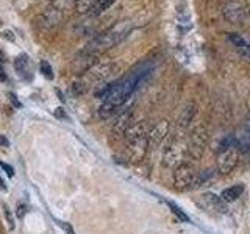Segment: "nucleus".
I'll return each mask as SVG.
<instances>
[{"mask_svg": "<svg viewBox=\"0 0 250 234\" xmlns=\"http://www.w3.org/2000/svg\"><path fill=\"white\" fill-rule=\"evenodd\" d=\"M0 81H6V74H5V70H3V67L0 66Z\"/></svg>", "mask_w": 250, "mask_h": 234, "instance_id": "obj_29", "label": "nucleus"}, {"mask_svg": "<svg viewBox=\"0 0 250 234\" xmlns=\"http://www.w3.org/2000/svg\"><path fill=\"white\" fill-rule=\"evenodd\" d=\"M0 189H2V191H6V186H5V183L2 181V178H0Z\"/></svg>", "mask_w": 250, "mask_h": 234, "instance_id": "obj_31", "label": "nucleus"}, {"mask_svg": "<svg viewBox=\"0 0 250 234\" xmlns=\"http://www.w3.org/2000/svg\"><path fill=\"white\" fill-rule=\"evenodd\" d=\"M186 158H188V142L182 137H175L164 147L161 155V162L164 167L175 169L180 164L186 162Z\"/></svg>", "mask_w": 250, "mask_h": 234, "instance_id": "obj_4", "label": "nucleus"}, {"mask_svg": "<svg viewBox=\"0 0 250 234\" xmlns=\"http://www.w3.org/2000/svg\"><path fill=\"white\" fill-rule=\"evenodd\" d=\"M230 41L241 57H244L246 59H250V42H247L244 38H241L238 35H230Z\"/></svg>", "mask_w": 250, "mask_h": 234, "instance_id": "obj_13", "label": "nucleus"}, {"mask_svg": "<svg viewBox=\"0 0 250 234\" xmlns=\"http://www.w3.org/2000/svg\"><path fill=\"white\" fill-rule=\"evenodd\" d=\"M148 128L144 122H136L127 130L124 135L125 147H127V156L130 162H141L147 155L148 150Z\"/></svg>", "mask_w": 250, "mask_h": 234, "instance_id": "obj_3", "label": "nucleus"}, {"mask_svg": "<svg viewBox=\"0 0 250 234\" xmlns=\"http://www.w3.org/2000/svg\"><path fill=\"white\" fill-rule=\"evenodd\" d=\"M114 62L113 61H97L96 64L91 66L86 74L80 78L84 83L86 88H91V86H97L100 83H105L109 77L114 74Z\"/></svg>", "mask_w": 250, "mask_h": 234, "instance_id": "obj_5", "label": "nucleus"}, {"mask_svg": "<svg viewBox=\"0 0 250 234\" xmlns=\"http://www.w3.org/2000/svg\"><path fill=\"white\" fill-rule=\"evenodd\" d=\"M114 2H116V0H99V2L96 3V6L92 8L91 14H94V16H99V14H102L104 11H106L108 8L111 6Z\"/></svg>", "mask_w": 250, "mask_h": 234, "instance_id": "obj_19", "label": "nucleus"}, {"mask_svg": "<svg viewBox=\"0 0 250 234\" xmlns=\"http://www.w3.org/2000/svg\"><path fill=\"white\" fill-rule=\"evenodd\" d=\"M55 116H57V117H62V119L66 117V114L62 113V108H57V111H55Z\"/></svg>", "mask_w": 250, "mask_h": 234, "instance_id": "obj_30", "label": "nucleus"}, {"mask_svg": "<svg viewBox=\"0 0 250 234\" xmlns=\"http://www.w3.org/2000/svg\"><path fill=\"white\" fill-rule=\"evenodd\" d=\"M195 178H197V172H195L194 166L189 162L180 164L178 167L174 169V175H172V179H174V187L177 191L194 189Z\"/></svg>", "mask_w": 250, "mask_h": 234, "instance_id": "obj_6", "label": "nucleus"}, {"mask_svg": "<svg viewBox=\"0 0 250 234\" xmlns=\"http://www.w3.org/2000/svg\"><path fill=\"white\" fill-rule=\"evenodd\" d=\"M133 122V109L127 108V109H122L117 120L113 125V135L117 137H124V135L127 133V130L131 127Z\"/></svg>", "mask_w": 250, "mask_h": 234, "instance_id": "obj_10", "label": "nucleus"}, {"mask_svg": "<svg viewBox=\"0 0 250 234\" xmlns=\"http://www.w3.org/2000/svg\"><path fill=\"white\" fill-rule=\"evenodd\" d=\"M0 145H3V147H10V140H8L5 136H0Z\"/></svg>", "mask_w": 250, "mask_h": 234, "instance_id": "obj_28", "label": "nucleus"}, {"mask_svg": "<svg viewBox=\"0 0 250 234\" xmlns=\"http://www.w3.org/2000/svg\"><path fill=\"white\" fill-rule=\"evenodd\" d=\"M195 114H197V106H195L194 103L186 105L183 108L182 114H180V117H178V127L180 128H188L191 125V122L194 120Z\"/></svg>", "mask_w": 250, "mask_h": 234, "instance_id": "obj_12", "label": "nucleus"}, {"mask_svg": "<svg viewBox=\"0 0 250 234\" xmlns=\"http://www.w3.org/2000/svg\"><path fill=\"white\" fill-rule=\"evenodd\" d=\"M25 213H27L25 205H18V215L19 217H23V215H25Z\"/></svg>", "mask_w": 250, "mask_h": 234, "instance_id": "obj_25", "label": "nucleus"}, {"mask_svg": "<svg viewBox=\"0 0 250 234\" xmlns=\"http://www.w3.org/2000/svg\"><path fill=\"white\" fill-rule=\"evenodd\" d=\"M169 208H170L172 213H174V214L180 218V220H183V222H189V217H188V215L183 213V211L178 208V206H175L174 203H169Z\"/></svg>", "mask_w": 250, "mask_h": 234, "instance_id": "obj_21", "label": "nucleus"}, {"mask_svg": "<svg viewBox=\"0 0 250 234\" xmlns=\"http://www.w3.org/2000/svg\"><path fill=\"white\" fill-rule=\"evenodd\" d=\"M130 30H131L130 20L117 22L116 25L105 30L104 33L97 35L91 42H88V45L83 49V53H88L99 58L102 53H105L106 50L113 49L116 44H119L122 39L130 33Z\"/></svg>", "mask_w": 250, "mask_h": 234, "instance_id": "obj_2", "label": "nucleus"}, {"mask_svg": "<svg viewBox=\"0 0 250 234\" xmlns=\"http://www.w3.org/2000/svg\"><path fill=\"white\" fill-rule=\"evenodd\" d=\"M242 192H244V186L242 184H236V186H230V187H227V189L222 191L221 194V198L225 201V203H233V201H236Z\"/></svg>", "mask_w": 250, "mask_h": 234, "instance_id": "obj_16", "label": "nucleus"}, {"mask_svg": "<svg viewBox=\"0 0 250 234\" xmlns=\"http://www.w3.org/2000/svg\"><path fill=\"white\" fill-rule=\"evenodd\" d=\"M200 203L207 209L214 211V213H225V211H227L225 201L221 197H217L216 194H211V192L203 194L202 197H200Z\"/></svg>", "mask_w": 250, "mask_h": 234, "instance_id": "obj_11", "label": "nucleus"}, {"mask_svg": "<svg viewBox=\"0 0 250 234\" xmlns=\"http://www.w3.org/2000/svg\"><path fill=\"white\" fill-rule=\"evenodd\" d=\"M27 66H28V61H27V57L25 55H22V57H18L14 61V67L18 70V74H25L27 72Z\"/></svg>", "mask_w": 250, "mask_h": 234, "instance_id": "obj_20", "label": "nucleus"}, {"mask_svg": "<svg viewBox=\"0 0 250 234\" xmlns=\"http://www.w3.org/2000/svg\"><path fill=\"white\" fill-rule=\"evenodd\" d=\"M242 13H244V10H242L241 3L230 2V3H227L224 6V14H225V18L229 19L230 22H238V20H241Z\"/></svg>", "mask_w": 250, "mask_h": 234, "instance_id": "obj_14", "label": "nucleus"}, {"mask_svg": "<svg viewBox=\"0 0 250 234\" xmlns=\"http://www.w3.org/2000/svg\"><path fill=\"white\" fill-rule=\"evenodd\" d=\"M3 58H5V57H3V52L0 50V61H3Z\"/></svg>", "mask_w": 250, "mask_h": 234, "instance_id": "obj_32", "label": "nucleus"}, {"mask_svg": "<svg viewBox=\"0 0 250 234\" xmlns=\"http://www.w3.org/2000/svg\"><path fill=\"white\" fill-rule=\"evenodd\" d=\"M39 66H41V72L44 74V77H47L49 80H52L53 74H52V67H50L49 62H47V61H41V64H39Z\"/></svg>", "mask_w": 250, "mask_h": 234, "instance_id": "obj_22", "label": "nucleus"}, {"mask_svg": "<svg viewBox=\"0 0 250 234\" xmlns=\"http://www.w3.org/2000/svg\"><path fill=\"white\" fill-rule=\"evenodd\" d=\"M0 167H2L8 175L10 176H13L14 175V170H13V167L11 166H8V164H5V162H0Z\"/></svg>", "mask_w": 250, "mask_h": 234, "instance_id": "obj_24", "label": "nucleus"}, {"mask_svg": "<svg viewBox=\"0 0 250 234\" xmlns=\"http://www.w3.org/2000/svg\"><path fill=\"white\" fill-rule=\"evenodd\" d=\"M3 209H5V218H6V222H8V228L13 231L14 230V218H13V214H11L10 208L3 206Z\"/></svg>", "mask_w": 250, "mask_h": 234, "instance_id": "obj_23", "label": "nucleus"}, {"mask_svg": "<svg viewBox=\"0 0 250 234\" xmlns=\"http://www.w3.org/2000/svg\"><path fill=\"white\" fill-rule=\"evenodd\" d=\"M99 0H77L75 2V10L78 14H88L92 11V8L96 6Z\"/></svg>", "mask_w": 250, "mask_h": 234, "instance_id": "obj_17", "label": "nucleus"}, {"mask_svg": "<svg viewBox=\"0 0 250 234\" xmlns=\"http://www.w3.org/2000/svg\"><path fill=\"white\" fill-rule=\"evenodd\" d=\"M10 100L14 103V106H18V108H21V106H22V105H21V101H19L18 98H16V94H13V92L10 94Z\"/></svg>", "mask_w": 250, "mask_h": 234, "instance_id": "obj_27", "label": "nucleus"}, {"mask_svg": "<svg viewBox=\"0 0 250 234\" xmlns=\"http://www.w3.org/2000/svg\"><path fill=\"white\" fill-rule=\"evenodd\" d=\"M113 86H114V81L113 83H100V84L96 86V91H94V94H96L97 98H105L108 94L111 92Z\"/></svg>", "mask_w": 250, "mask_h": 234, "instance_id": "obj_18", "label": "nucleus"}, {"mask_svg": "<svg viewBox=\"0 0 250 234\" xmlns=\"http://www.w3.org/2000/svg\"><path fill=\"white\" fill-rule=\"evenodd\" d=\"M38 20L42 22V25L47 27V28L53 27V25H57V23H60V20H61V11L57 10V8H53V10H50V11H47V13L39 16Z\"/></svg>", "mask_w": 250, "mask_h": 234, "instance_id": "obj_15", "label": "nucleus"}, {"mask_svg": "<svg viewBox=\"0 0 250 234\" xmlns=\"http://www.w3.org/2000/svg\"><path fill=\"white\" fill-rule=\"evenodd\" d=\"M62 225V228H64V231H66V234H75V231H74V228L70 225H67V223H61Z\"/></svg>", "mask_w": 250, "mask_h": 234, "instance_id": "obj_26", "label": "nucleus"}, {"mask_svg": "<svg viewBox=\"0 0 250 234\" xmlns=\"http://www.w3.org/2000/svg\"><path fill=\"white\" fill-rule=\"evenodd\" d=\"M208 145V131L205 127H197L192 130L189 136V142H188V156L191 159L202 158L203 152Z\"/></svg>", "mask_w": 250, "mask_h": 234, "instance_id": "obj_7", "label": "nucleus"}, {"mask_svg": "<svg viewBox=\"0 0 250 234\" xmlns=\"http://www.w3.org/2000/svg\"><path fill=\"white\" fill-rule=\"evenodd\" d=\"M148 74H150V69L138 67L135 70H131V72L127 77H124L122 80L114 81L111 92L105 97L104 103H102L99 108L97 114L100 119L108 120L109 117L114 116L117 113V109L127 103V100L133 96V92L139 88L141 83L146 80V77Z\"/></svg>", "mask_w": 250, "mask_h": 234, "instance_id": "obj_1", "label": "nucleus"}, {"mask_svg": "<svg viewBox=\"0 0 250 234\" xmlns=\"http://www.w3.org/2000/svg\"><path fill=\"white\" fill-rule=\"evenodd\" d=\"M170 130V123L163 119L158 123H155L153 127L148 130L147 133V139H148V147H158L163 144V140L167 137Z\"/></svg>", "mask_w": 250, "mask_h": 234, "instance_id": "obj_9", "label": "nucleus"}, {"mask_svg": "<svg viewBox=\"0 0 250 234\" xmlns=\"http://www.w3.org/2000/svg\"><path fill=\"white\" fill-rule=\"evenodd\" d=\"M238 162H239V152L236 147L231 145L221 150V153L217 156L216 167L221 175H229L230 172H233L234 167L238 166Z\"/></svg>", "mask_w": 250, "mask_h": 234, "instance_id": "obj_8", "label": "nucleus"}]
</instances>
